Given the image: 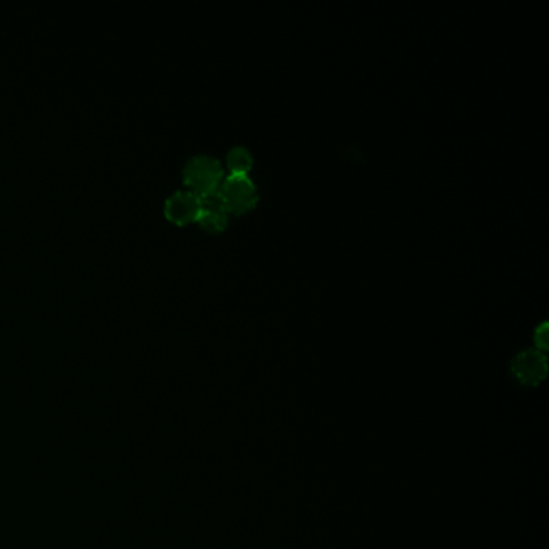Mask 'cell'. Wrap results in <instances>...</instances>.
Segmentation results:
<instances>
[{"instance_id": "8992f818", "label": "cell", "mask_w": 549, "mask_h": 549, "mask_svg": "<svg viewBox=\"0 0 549 549\" xmlns=\"http://www.w3.org/2000/svg\"><path fill=\"white\" fill-rule=\"evenodd\" d=\"M252 164H254V156L248 148L244 146L230 148L228 154V166H229L230 174H246V171L252 168Z\"/></svg>"}, {"instance_id": "7a4b0ae2", "label": "cell", "mask_w": 549, "mask_h": 549, "mask_svg": "<svg viewBox=\"0 0 549 549\" xmlns=\"http://www.w3.org/2000/svg\"><path fill=\"white\" fill-rule=\"evenodd\" d=\"M509 372L520 386L538 387L548 374V358L545 352L527 348L512 358Z\"/></svg>"}, {"instance_id": "3957f363", "label": "cell", "mask_w": 549, "mask_h": 549, "mask_svg": "<svg viewBox=\"0 0 549 549\" xmlns=\"http://www.w3.org/2000/svg\"><path fill=\"white\" fill-rule=\"evenodd\" d=\"M218 192L228 212L232 213H244L258 200V189L246 174H230L222 180Z\"/></svg>"}, {"instance_id": "277c9868", "label": "cell", "mask_w": 549, "mask_h": 549, "mask_svg": "<svg viewBox=\"0 0 549 549\" xmlns=\"http://www.w3.org/2000/svg\"><path fill=\"white\" fill-rule=\"evenodd\" d=\"M202 208V198L192 190H176L164 202V214L166 218L178 224L197 220Z\"/></svg>"}, {"instance_id": "52a82bcc", "label": "cell", "mask_w": 549, "mask_h": 549, "mask_svg": "<svg viewBox=\"0 0 549 549\" xmlns=\"http://www.w3.org/2000/svg\"><path fill=\"white\" fill-rule=\"evenodd\" d=\"M537 350L546 352L548 348V322L543 320L538 328L535 329V336H533Z\"/></svg>"}, {"instance_id": "5b68a950", "label": "cell", "mask_w": 549, "mask_h": 549, "mask_svg": "<svg viewBox=\"0 0 549 549\" xmlns=\"http://www.w3.org/2000/svg\"><path fill=\"white\" fill-rule=\"evenodd\" d=\"M202 198V208L197 221L208 232H221L228 226V208L222 202L220 192L216 190Z\"/></svg>"}, {"instance_id": "6da1fadb", "label": "cell", "mask_w": 549, "mask_h": 549, "mask_svg": "<svg viewBox=\"0 0 549 549\" xmlns=\"http://www.w3.org/2000/svg\"><path fill=\"white\" fill-rule=\"evenodd\" d=\"M222 174L224 171L220 160L204 154L190 156L182 170L184 182L198 197H205L220 189Z\"/></svg>"}]
</instances>
